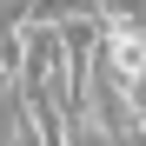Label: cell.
<instances>
[{"mask_svg": "<svg viewBox=\"0 0 146 146\" xmlns=\"http://www.w3.org/2000/svg\"><path fill=\"white\" fill-rule=\"evenodd\" d=\"M100 66L126 86V100H133V106H146V27L106 20V27H100Z\"/></svg>", "mask_w": 146, "mask_h": 146, "instance_id": "6da1fadb", "label": "cell"}, {"mask_svg": "<svg viewBox=\"0 0 146 146\" xmlns=\"http://www.w3.org/2000/svg\"><path fill=\"white\" fill-rule=\"evenodd\" d=\"M27 20H100V0H33V13Z\"/></svg>", "mask_w": 146, "mask_h": 146, "instance_id": "7a4b0ae2", "label": "cell"}]
</instances>
